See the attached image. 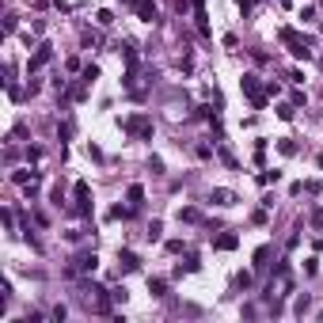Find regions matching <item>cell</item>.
Segmentation results:
<instances>
[{
	"instance_id": "obj_1",
	"label": "cell",
	"mask_w": 323,
	"mask_h": 323,
	"mask_svg": "<svg viewBox=\"0 0 323 323\" xmlns=\"http://www.w3.org/2000/svg\"><path fill=\"white\" fill-rule=\"evenodd\" d=\"M281 42L289 46V54H293V57H300V61H308L312 57V46H308V38H300V34H296L293 27H281V34H278Z\"/></svg>"
},
{
	"instance_id": "obj_2",
	"label": "cell",
	"mask_w": 323,
	"mask_h": 323,
	"mask_svg": "<svg viewBox=\"0 0 323 323\" xmlns=\"http://www.w3.org/2000/svg\"><path fill=\"white\" fill-rule=\"evenodd\" d=\"M240 88H243V95H247V99H251V107H255V110H263V107H266V91L263 88H259V76H243V80H240Z\"/></svg>"
},
{
	"instance_id": "obj_3",
	"label": "cell",
	"mask_w": 323,
	"mask_h": 323,
	"mask_svg": "<svg viewBox=\"0 0 323 323\" xmlns=\"http://www.w3.org/2000/svg\"><path fill=\"white\" fill-rule=\"evenodd\" d=\"M122 130H126V133H133V137H145V141H152V122H148L145 114L126 118V122H122Z\"/></svg>"
},
{
	"instance_id": "obj_4",
	"label": "cell",
	"mask_w": 323,
	"mask_h": 323,
	"mask_svg": "<svg viewBox=\"0 0 323 323\" xmlns=\"http://www.w3.org/2000/svg\"><path fill=\"white\" fill-rule=\"evenodd\" d=\"M73 198H76V213H84V217H88V213H91V187L84 183V179L73 187Z\"/></svg>"
},
{
	"instance_id": "obj_5",
	"label": "cell",
	"mask_w": 323,
	"mask_h": 323,
	"mask_svg": "<svg viewBox=\"0 0 323 323\" xmlns=\"http://www.w3.org/2000/svg\"><path fill=\"white\" fill-rule=\"evenodd\" d=\"M133 12L141 15L145 23H152V19H156V4H152V0H137V4H133Z\"/></svg>"
},
{
	"instance_id": "obj_6",
	"label": "cell",
	"mask_w": 323,
	"mask_h": 323,
	"mask_svg": "<svg viewBox=\"0 0 323 323\" xmlns=\"http://www.w3.org/2000/svg\"><path fill=\"white\" fill-rule=\"evenodd\" d=\"M50 57H54V50H50V46H38V54L30 57V65H27V69H30V73H34V69H42V65H46V61H50Z\"/></svg>"
},
{
	"instance_id": "obj_7",
	"label": "cell",
	"mask_w": 323,
	"mask_h": 323,
	"mask_svg": "<svg viewBox=\"0 0 323 323\" xmlns=\"http://www.w3.org/2000/svg\"><path fill=\"white\" fill-rule=\"evenodd\" d=\"M209 202H217V206H236V194L224 190V187H217V190L209 194Z\"/></svg>"
},
{
	"instance_id": "obj_8",
	"label": "cell",
	"mask_w": 323,
	"mask_h": 323,
	"mask_svg": "<svg viewBox=\"0 0 323 323\" xmlns=\"http://www.w3.org/2000/svg\"><path fill=\"white\" fill-rule=\"evenodd\" d=\"M118 263H122V270H137V266H141V259H137L133 251H118Z\"/></svg>"
},
{
	"instance_id": "obj_9",
	"label": "cell",
	"mask_w": 323,
	"mask_h": 323,
	"mask_svg": "<svg viewBox=\"0 0 323 323\" xmlns=\"http://www.w3.org/2000/svg\"><path fill=\"white\" fill-rule=\"evenodd\" d=\"M95 266H99L95 255H80V259H76V270H84V274H95Z\"/></svg>"
},
{
	"instance_id": "obj_10",
	"label": "cell",
	"mask_w": 323,
	"mask_h": 323,
	"mask_svg": "<svg viewBox=\"0 0 323 323\" xmlns=\"http://www.w3.org/2000/svg\"><path fill=\"white\" fill-rule=\"evenodd\" d=\"M236 243H240V240H236L232 232H224V236H217V240H213V247H217V251H232Z\"/></svg>"
},
{
	"instance_id": "obj_11",
	"label": "cell",
	"mask_w": 323,
	"mask_h": 323,
	"mask_svg": "<svg viewBox=\"0 0 323 323\" xmlns=\"http://www.w3.org/2000/svg\"><path fill=\"white\" fill-rule=\"evenodd\" d=\"M148 293L152 296H167V281L163 278H148Z\"/></svg>"
},
{
	"instance_id": "obj_12",
	"label": "cell",
	"mask_w": 323,
	"mask_h": 323,
	"mask_svg": "<svg viewBox=\"0 0 323 323\" xmlns=\"http://www.w3.org/2000/svg\"><path fill=\"white\" fill-rule=\"evenodd\" d=\"M107 217H110V220H130V217H133V206H114Z\"/></svg>"
},
{
	"instance_id": "obj_13",
	"label": "cell",
	"mask_w": 323,
	"mask_h": 323,
	"mask_svg": "<svg viewBox=\"0 0 323 323\" xmlns=\"http://www.w3.org/2000/svg\"><path fill=\"white\" fill-rule=\"evenodd\" d=\"M126 198H130V206H141V202H145V190H141V187L133 183L130 190H126Z\"/></svg>"
},
{
	"instance_id": "obj_14",
	"label": "cell",
	"mask_w": 323,
	"mask_h": 323,
	"mask_svg": "<svg viewBox=\"0 0 323 323\" xmlns=\"http://www.w3.org/2000/svg\"><path fill=\"white\" fill-rule=\"evenodd\" d=\"M281 179V171H263V175H259V183H263V187H270V183H278Z\"/></svg>"
},
{
	"instance_id": "obj_15",
	"label": "cell",
	"mask_w": 323,
	"mask_h": 323,
	"mask_svg": "<svg viewBox=\"0 0 323 323\" xmlns=\"http://www.w3.org/2000/svg\"><path fill=\"white\" fill-rule=\"evenodd\" d=\"M160 232H163V224H160V220H152V224H148V240H160Z\"/></svg>"
},
{
	"instance_id": "obj_16",
	"label": "cell",
	"mask_w": 323,
	"mask_h": 323,
	"mask_svg": "<svg viewBox=\"0 0 323 323\" xmlns=\"http://www.w3.org/2000/svg\"><path fill=\"white\" fill-rule=\"evenodd\" d=\"M91 80H99V69H95V65H88V69H84V84H91Z\"/></svg>"
},
{
	"instance_id": "obj_17",
	"label": "cell",
	"mask_w": 323,
	"mask_h": 323,
	"mask_svg": "<svg viewBox=\"0 0 323 323\" xmlns=\"http://www.w3.org/2000/svg\"><path fill=\"white\" fill-rule=\"evenodd\" d=\"M278 118H281V122H289V118H293V103H285V107H278Z\"/></svg>"
},
{
	"instance_id": "obj_18",
	"label": "cell",
	"mask_w": 323,
	"mask_h": 323,
	"mask_svg": "<svg viewBox=\"0 0 323 323\" xmlns=\"http://www.w3.org/2000/svg\"><path fill=\"white\" fill-rule=\"evenodd\" d=\"M266 259H270V247H259V251H255V263H259V266H266Z\"/></svg>"
},
{
	"instance_id": "obj_19",
	"label": "cell",
	"mask_w": 323,
	"mask_h": 323,
	"mask_svg": "<svg viewBox=\"0 0 323 323\" xmlns=\"http://www.w3.org/2000/svg\"><path fill=\"white\" fill-rule=\"evenodd\" d=\"M278 148L285 152V156H293V152H296V145H293V141H278Z\"/></svg>"
},
{
	"instance_id": "obj_20",
	"label": "cell",
	"mask_w": 323,
	"mask_h": 323,
	"mask_svg": "<svg viewBox=\"0 0 323 323\" xmlns=\"http://www.w3.org/2000/svg\"><path fill=\"white\" fill-rule=\"evenodd\" d=\"M312 224H316V228H323V209H316V213H312Z\"/></svg>"
},
{
	"instance_id": "obj_21",
	"label": "cell",
	"mask_w": 323,
	"mask_h": 323,
	"mask_svg": "<svg viewBox=\"0 0 323 323\" xmlns=\"http://www.w3.org/2000/svg\"><path fill=\"white\" fill-rule=\"evenodd\" d=\"M236 4H240V12H251V8H255V0H236Z\"/></svg>"
},
{
	"instance_id": "obj_22",
	"label": "cell",
	"mask_w": 323,
	"mask_h": 323,
	"mask_svg": "<svg viewBox=\"0 0 323 323\" xmlns=\"http://www.w3.org/2000/svg\"><path fill=\"white\" fill-rule=\"evenodd\" d=\"M122 4H137V0H122Z\"/></svg>"
}]
</instances>
